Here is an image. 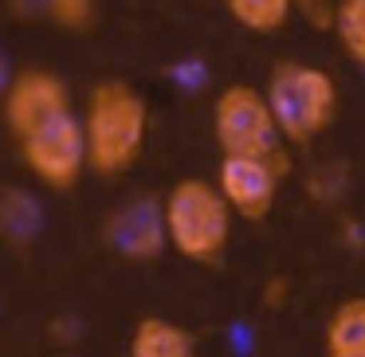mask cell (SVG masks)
I'll return each mask as SVG.
<instances>
[{"label":"cell","mask_w":365,"mask_h":357,"mask_svg":"<svg viewBox=\"0 0 365 357\" xmlns=\"http://www.w3.org/2000/svg\"><path fill=\"white\" fill-rule=\"evenodd\" d=\"M87 169L98 177H122L142 161L150 142V106L126 79H103L91 87L83 114Z\"/></svg>","instance_id":"obj_1"},{"label":"cell","mask_w":365,"mask_h":357,"mask_svg":"<svg viewBox=\"0 0 365 357\" xmlns=\"http://www.w3.org/2000/svg\"><path fill=\"white\" fill-rule=\"evenodd\" d=\"M263 98H267L279 138L294 150H307L310 142H318L338 118V83H334V75L314 63H299V59L275 63L267 87H263Z\"/></svg>","instance_id":"obj_2"},{"label":"cell","mask_w":365,"mask_h":357,"mask_svg":"<svg viewBox=\"0 0 365 357\" xmlns=\"http://www.w3.org/2000/svg\"><path fill=\"white\" fill-rule=\"evenodd\" d=\"M161 216H165V239L189 263L208 267V263H220V255L228 252L232 208L212 181H200V177L177 181L161 200Z\"/></svg>","instance_id":"obj_3"},{"label":"cell","mask_w":365,"mask_h":357,"mask_svg":"<svg viewBox=\"0 0 365 357\" xmlns=\"http://www.w3.org/2000/svg\"><path fill=\"white\" fill-rule=\"evenodd\" d=\"M20 142V157H24L28 173L40 185L56 192H71L87 173V142H83V122L71 110L48 118L43 126L28 130Z\"/></svg>","instance_id":"obj_4"},{"label":"cell","mask_w":365,"mask_h":357,"mask_svg":"<svg viewBox=\"0 0 365 357\" xmlns=\"http://www.w3.org/2000/svg\"><path fill=\"white\" fill-rule=\"evenodd\" d=\"M212 134L220 153H252V157H283V138L267 110L263 90L232 83L212 106Z\"/></svg>","instance_id":"obj_5"},{"label":"cell","mask_w":365,"mask_h":357,"mask_svg":"<svg viewBox=\"0 0 365 357\" xmlns=\"http://www.w3.org/2000/svg\"><path fill=\"white\" fill-rule=\"evenodd\" d=\"M287 173L283 157H252V153H224L216 169V189L228 200L232 216L267 220L279 200V181Z\"/></svg>","instance_id":"obj_6"},{"label":"cell","mask_w":365,"mask_h":357,"mask_svg":"<svg viewBox=\"0 0 365 357\" xmlns=\"http://www.w3.org/2000/svg\"><path fill=\"white\" fill-rule=\"evenodd\" d=\"M71 110V90L48 67H28V71H16L0 95V118L9 126L12 138H24L28 130L43 126L48 118Z\"/></svg>","instance_id":"obj_7"},{"label":"cell","mask_w":365,"mask_h":357,"mask_svg":"<svg viewBox=\"0 0 365 357\" xmlns=\"http://www.w3.org/2000/svg\"><path fill=\"white\" fill-rule=\"evenodd\" d=\"M103 239L130 263H153L165 252V216L158 197H134L122 200L103 220Z\"/></svg>","instance_id":"obj_8"},{"label":"cell","mask_w":365,"mask_h":357,"mask_svg":"<svg viewBox=\"0 0 365 357\" xmlns=\"http://www.w3.org/2000/svg\"><path fill=\"white\" fill-rule=\"evenodd\" d=\"M197 353V333L169 318H142L130 333V357H192Z\"/></svg>","instance_id":"obj_9"},{"label":"cell","mask_w":365,"mask_h":357,"mask_svg":"<svg viewBox=\"0 0 365 357\" xmlns=\"http://www.w3.org/2000/svg\"><path fill=\"white\" fill-rule=\"evenodd\" d=\"M43 232V205L20 185L0 189V239L24 247Z\"/></svg>","instance_id":"obj_10"},{"label":"cell","mask_w":365,"mask_h":357,"mask_svg":"<svg viewBox=\"0 0 365 357\" xmlns=\"http://www.w3.org/2000/svg\"><path fill=\"white\" fill-rule=\"evenodd\" d=\"M326 353L330 357H365V294L338 302L326 322Z\"/></svg>","instance_id":"obj_11"},{"label":"cell","mask_w":365,"mask_h":357,"mask_svg":"<svg viewBox=\"0 0 365 357\" xmlns=\"http://www.w3.org/2000/svg\"><path fill=\"white\" fill-rule=\"evenodd\" d=\"M12 9L20 16H48L51 24H59L63 32H91L98 20V4L95 0H12Z\"/></svg>","instance_id":"obj_12"},{"label":"cell","mask_w":365,"mask_h":357,"mask_svg":"<svg viewBox=\"0 0 365 357\" xmlns=\"http://www.w3.org/2000/svg\"><path fill=\"white\" fill-rule=\"evenodd\" d=\"M228 16L247 32L271 36L291 20V0H224Z\"/></svg>","instance_id":"obj_13"},{"label":"cell","mask_w":365,"mask_h":357,"mask_svg":"<svg viewBox=\"0 0 365 357\" xmlns=\"http://www.w3.org/2000/svg\"><path fill=\"white\" fill-rule=\"evenodd\" d=\"M334 36H338L346 59H354L357 67H365V0H338L330 20Z\"/></svg>","instance_id":"obj_14"},{"label":"cell","mask_w":365,"mask_h":357,"mask_svg":"<svg viewBox=\"0 0 365 357\" xmlns=\"http://www.w3.org/2000/svg\"><path fill=\"white\" fill-rule=\"evenodd\" d=\"M334 4H338V0H291V12H299L310 28H330Z\"/></svg>","instance_id":"obj_15"},{"label":"cell","mask_w":365,"mask_h":357,"mask_svg":"<svg viewBox=\"0 0 365 357\" xmlns=\"http://www.w3.org/2000/svg\"><path fill=\"white\" fill-rule=\"evenodd\" d=\"M9 79H12V63H9V56L0 51V95H4V87H9Z\"/></svg>","instance_id":"obj_16"}]
</instances>
